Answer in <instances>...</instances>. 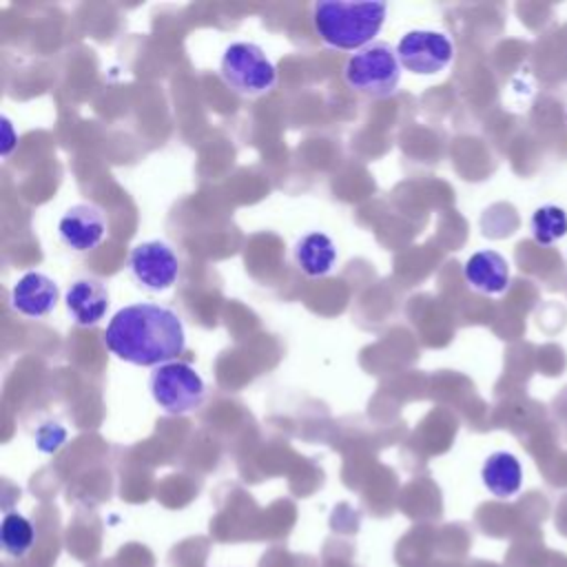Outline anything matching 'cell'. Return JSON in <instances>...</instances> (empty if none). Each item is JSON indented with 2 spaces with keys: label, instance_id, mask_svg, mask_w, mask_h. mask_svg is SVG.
Returning a JSON list of instances; mask_svg holds the SVG:
<instances>
[{
  "label": "cell",
  "instance_id": "13",
  "mask_svg": "<svg viewBox=\"0 0 567 567\" xmlns=\"http://www.w3.org/2000/svg\"><path fill=\"white\" fill-rule=\"evenodd\" d=\"M483 485L496 498H512L523 485L520 461L512 452H494L481 467Z\"/></svg>",
  "mask_w": 567,
  "mask_h": 567
},
{
  "label": "cell",
  "instance_id": "11",
  "mask_svg": "<svg viewBox=\"0 0 567 567\" xmlns=\"http://www.w3.org/2000/svg\"><path fill=\"white\" fill-rule=\"evenodd\" d=\"M465 281L470 288L483 295H503L509 286V264L496 250H476L463 266Z\"/></svg>",
  "mask_w": 567,
  "mask_h": 567
},
{
  "label": "cell",
  "instance_id": "16",
  "mask_svg": "<svg viewBox=\"0 0 567 567\" xmlns=\"http://www.w3.org/2000/svg\"><path fill=\"white\" fill-rule=\"evenodd\" d=\"M64 439H66V430L60 423H42L35 432V445L47 454L55 452L64 443Z\"/></svg>",
  "mask_w": 567,
  "mask_h": 567
},
{
  "label": "cell",
  "instance_id": "4",
  "mask_svg": "<svg viewBox=\"0 0 567 567\" xmlns=\"http://www.w3.org/2000/svg\"><path fill=\"white\" fill-rule=\"evenodd\" d=\"M221 80L241 97H259L275 89L277 69L255 42H233L219 62Z\"/></svg>",
  "mask_w": 567,
  "mask_h": 567
},
{
  "label": "cell",
  "instance_id": "12",
  "mask_svg": "<svg viewBox=\"0 0 567 567\" xmlns=\"http://www.w3.org/2000/svg\"><path fill=\"white\" fill-rule=\"evenodd\" d=\"M292 255H295L297 268L306 277H323L337 264V246L321 230H312V233H306L303 237H299L295 241Z\"/></svg>",
  "mask_w": 567,
  "mask_h": 567
},
{
  "label": "cell",
  "instance_id": "9",
  "mask_svg": "<svg viewBox=\"0 0 567 567\" xmlns=\"http://www.w3.org/2000/svg\"><path fill=\"white\" fill-rule=\"evenodd\" d=\"M109 303H111L109 288L97 277H80L64 292L66 312L71 315L73 323L82 328L97 326L104 319Z\"/></svg>",
  "mask_w": 567,
  "mask_h": 567
},
{
  "label": "cell",
  "instance_id": "8",
  "mask_svg": "<svg viewBox=\"0 0 567 567\" xmlns=\"http://www.w3.org/2000/svg\"><path fill=\"white\" fill-rule=\"evenodd\" d=\"M106 228L104 210L89 202L69 206L58 221V235L62 244L75 252H89L97 248L106 237Z\"/></svg>",
  "mask_w": 567,
  "mask_h": 567
},
{
  "label": "cell",
  "instance_id": "10",
  "mask_svg": "<svg viewBox=\"0 0 567 567\" xmlns=\"http://www.w3.org/2000/svg\"><path fill=\"white\" fill-rule=\"evenodd\" d=\"M60 288L44 272H24L11 288V306L16 312L38 319L58 306Z\"/></svg>",
  "mask_w": 567,
  "mask_h": 567
},
{
  "label": "cell",
  "instance_id": "7",
  "mask_svg": "<svg viewBox=\"0 0 567 567\" xmlns=\"http://www.w3.org/2000/svg\"><path fill=\"white\" fill-rule=\"evenodd\" d=\"M128 270L144 290L164 292L173 288L179 277V259L166 241L148 239L133 246Z\"/></svg>",
  "mask_w": 567,
  "mask_h": 567
},
{
  "label": "cell",
  "instance_id": "15",
  "mask_svg": "<svg viewBox=\"0 0 567 567\" xmlns=\"http://www.w3.org/2000/svg\"><path fill=\"white\" fill-rule=\"evenodd\" d=\"M0 543L9 556L22 558L35 543V532L29 518L18 512H7L0 523Z\"/></svg>",
  "mask_w": 567,
  "mask_h": 567
},
{
  "label": "cell",
  "instance_id": "3",
  "mask_svg": "<svg viewBox=\"0 0 567 567\" xmlns=\"http://www.w3.org/2000/svg\"><path fill=\"white\" fill-rule=\"evenodd\" d=\"M401 69L396 49L390 42L374 40L346 60L343 80L354 93L370 100H383L396 93Z\"/></svg>",
  "mask_w": 567,
  "mask_h": 567
},
{
  "label": "cell",
  "instance_id": "14",
  "mask_svg": "<svg viewBox=\"0 0 567 567\" xmlns=\"http://www.w3.org/2000/svg\"><path fill=\"white\" fill-rule=\"evenodd\" d=\"M529 230L536 244L551 246L567 235V213L556 204L538 206L529 217Z\"/></svg>",
  "mask_w": 567,
  "mask_h": 567
},
{
  "label": "cell",
  "instance_id": "17",
  "mask_svg": "<svg viewBox=\"0 0 567 567\" xmlns=\"http://www.w3.org/2000/svg\"><path fill=\"white\" fill-rule=\"evenodd\" d=\"M0 122H2L0 155H2V157H9V155H11V151H13V148H16V144H18V133H16V128H13V124H11V120H9L7 115H2V117H0Z\"/></svg>",
  "mask_w": 567,
  "mask_h": 567
},
{
  "label": "cell",
  "instance_id": "5",
  "mask_svg": "<svg viewBox=\"0 0 567 567\" xmlns=\"http://www.w3.org/2000/svg\"><path fill=\"white\" fill-rule=\"evenodd\" d=\"M148 390L153 401L173 416L195 412L206 399V383L199 372L182 361L157 365L151 372Z\"/></svg>",
  "mask_w": 567,
  "mask_h": 567
},
{
  "label": "cell",
  "instance_id": "6",
  "mask_svg": "<svg viewBox=\"0 0 567 567\" xmlns=\"http://www.w3.org/2000/svg\"><path fill=\"white\" fill-rule=\"evenodd\" d=\"M399 62L414 75H434L450 66L454 44L447 33L434 29H412L396 44Z\"/></svg>",
  "mask_w": 567,
  "mask_h": 567
},
{
  "label": "cell",
  "instance_id": "1",
  "mask_svg": "<svg viewBox=\"0 0 567 567\" xmlns=\"http://www.w3.org/2000/svg\"><path fill=\"white\" fill-rule=\"evenodd\" d=\"M104 346L126 363L157 368L184 352L186 330L179 315L166 306L131 303L109 319Z\"/></svg>",
  "mask_w": 567,
  "mask_h": 567
},
{
  "label": "cell",
  "instance_id": "2",
  "mask_svg": "<svg viewBox=\"0 0 567 567\" xmlns=\"http://www.w3.org/2000/svg\"><path fill=\"white\" fill-rule=\"evenodd\" d=\"M385 13L388 4L381 0H319L312 4V27L323 44L341 51H359L374 42Z\"/></svg>",
  "mask_w": 567,
  "mask_h": 567
}]
</instances>
